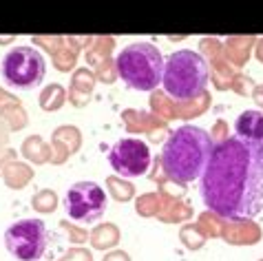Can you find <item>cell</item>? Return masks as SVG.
Wrapping results in <instances>:
<instances>
[{
  "instance_id": "6da1fadb",
  "label": "cell",
  "mask_w": 263,
  "mask_h": 261,
  "mask_svg": "<svg viewBox=\"0 0 263 261\" xmlns=\"http://www.w3.org/2000/svg\"><path fill=\"white\" fill-rule=\"evenodd\" d=\"M201 199L208 210L230 221H248L263 210V146L226 137L213 148L201 175Z\"/></svg>"
},
{
  "instance_id": "7a4b0ae2",
  "label": "cell",
  "mask_w": 263,
  "mask_h": 261,
  "mask_svg": "<svg viewBox=\"0 0 263 261\" xmlns=\"http://www.w3.org/2000/svg\"><path fill=\"white\" fill-rule=\"evenodd\" d=\"M213 137L199 126L184 124L175 128L162 148V169L173 182L181 186L201 179L213 155Z\"/></svg>"
},
{
  "instance_id": "3957f363",
  "label": "cell",
  "mask_w": 263,
  "mask_h": 261,
  "mask_svg": "<svg viewBox=\"0 0 263 261\" xmlns=\"http://www.w3.org/2000/svg\"><path fill=\"white\" fill-rule=\"evenodd\" d=\"M164 58L151 42H135L124 47L115 58V69L122 82L135 91H153L162 84Z\"/></svg>"
},
{
  "instance_id": "277c9868",
  "label": "cell",
  "mask_w": 263,
  "mask_h": 261,
  "mask_svg": "<svg viewBox=\"0 0 263 261\" xmlns=\"http://www.w3.org/2000/svg\"><path fill=\"white\" fill-rule=\"evenodd\" d=\"M162 84L177 102L193 100L208 84V64L193 49H179L164 64Z\"/></svg>"
},
{
  "instance_id": "5b68a950",
  "label": "cell",
  "mask_w": 263,
  "mask_h": 261,
  "mask_svg": "<svg viewBox=\"0 0 263 261\" xmlns=\"http://www.w3.org/2000/svg\"><path fill=\"white\" fill-rule=\"evenodd\" d=\"M47 62L42 53L33 47H16L3 58L0 64V73L5 82L20 91L35 89L42 80H45Z\"/></svg>"
},
{
  "instance_id": "8992f818",
  "label": "cell",
  "mask_w": 263,
  "mask_h": 261,
  "mask_svg": "<svg viewBox=\"0 0 263 261\" xmlns=\"http://www.w3.org/2000/svg\"><path fill=\"white\" fill-rule=\"evenodd\" d=\"M5 246L20 261H38L47 250V226L42 219H20L5 233Z\"/></svg>"
},
{
  "instance_id": "52a82bcc",
  "label": "cell",
  "mask_w": 263,
  "mask_h": 261,
  "mask_svg": "<svg viewBox=\"0 0 263 261\" xmlns=\"http://www.w3.org/2000/svg\"><path fill=\"white\" fill-rule=\"evenodd\" d=\"M64 208L71 219L93 223L98 221L106 210V195L104 188L96 182H76L69 186L67 199H64Z\"/></svg>"
},
{
  "instance_id": "ba28073f",
  "label": "cell",
  "mask_w": 263,
  "mask_h": 261,
  "mask_svg": "<svg viewBox=\"0 0 263 261\" xmlns=\"http://www.w3.org/2000/svg\"><path fill=\"white\" fill-rule=\"evenodd\" d=\"M108 164L122 177H140L151 166V151L142 140L124 137L108 151Z\"/></svg>"
},
{
  "instance_id": "9c48e42d",
  "label": "cell",
  "mask_w": 263,
  "mask_h": 261,
  "mask_svg": "<svg viewBox=\"0 0 263 261\" xmlns=\"http://www.w3.org/2000/svg\"><path fill=\"white\" fill-rule=\"evenodd\" d=\"M237 137L263 146V113L261 111H246L235 122Z\"/></svg>"
}]
</instances>
